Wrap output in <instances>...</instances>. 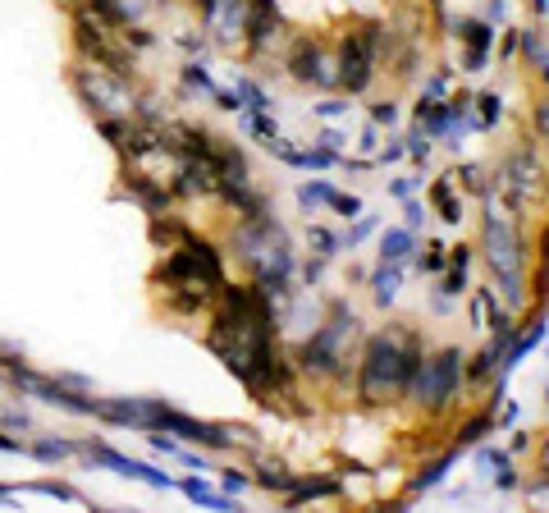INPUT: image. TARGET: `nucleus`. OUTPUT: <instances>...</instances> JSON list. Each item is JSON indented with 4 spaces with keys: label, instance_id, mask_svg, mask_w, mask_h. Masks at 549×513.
<instances>
[{
    "label": "nucleus",
    "instance_id": "1",
    "mask_svg": "<svg viewBox=\"0 0 549 513\" xmlns=\"http://www.w3.org/2000/svg\"><path fill=\"white\" fill-rule=\"evenodd\" d=\"M417 358H421L417 344H412V335H403V330L371 339L366 362H362V399L366 404H394V399L408 390Z\"/></svg>",
    "mask_w": 549,
    "mask_h": 513
},
{
    "label": "nucleus",
    "instance_id": "10",
    "mask_svg": "<svg viewBox=\"0 0 549 513\" xmlns=\"http://www.w3.org/2000/svg\"><path fill=\"white\" fill-rule=\"evenodd\" d=\"M431 197H435V207L444 211V220H458V216H463V207H458V202H453V188L444 184V179H440V184L431 188Z\"/></svg>",
    "mask_w": 549,
    "mask_h": 513
},
{
    "label": "nucleus",
    "instance_id": "5",
    "mask_svg": "<svg viewBox=\"0 0 549 513\" xmlns=\"http://www.w3.org/2000/svg\"><path fill=\"white\" fill-rule=\"evenodd\" d=\"M357 335V321L348 317V312H334V321L321 330V335L307 344V353H302V362H307V372H339V362H344V344Z\"/></svg>",
    "mask_w": 549,
    "mask_h": 513
},
{
    "label": "nucleus",
    "instance_id": "6",
    "mask_svg": "<svg viewBox=\"0 0 549 513\" xmlns=\"http://www.w3.org/2000/svg\"><path fill=\"white\" fill-rule=\"evenodd\" d=\"M371 69H376V28H357L344 42V60H339V83L348 92H362L371 83Z\"/></svg>",
    "mask_w": 549,
    "mask_h": 513
},
{
    "label": "nucleus",
    "instance_id": "12",
    "mask_svg": "<svg viewBox=\"0 0 549 513\" xmlns=\"http://www.w3.org/2000/svg\"><path fill=\"white\" fill-rule=\"evenodd\" d=\"M376 298H380V303H389V298H394V271H380V280H376Z\"/></svg>",
    "mask_w": 549,
    "mask_h": 513
},
{
    "label": "nucleus",
    "instance_id": "13",
    "mask_svg": "<svg viewBox=\"0 0 549 513\" xmlns=\"http://www.w3.org/2000/svg\"><path fill=\"white\" fill-rule=\"evenodd\" d=\"M540 472L549 477V440H545V449H540Z\"/></svg>",
    "mask_w": 549,
    "mask_h": 513
},
{
    "label": "nucleus",
    "instance_id": "8",
    "mask_svg": "<svg viewBox=\"0 0 549 513\" xmlns=\"http://www.w3.org/2000/svg\"><path fill=\"white\" fill-rule=\"evenodd\" d=\"M293 78H302V83H321V88L339 83V74H330V65H325V55L316 51V46H302V51L293 55Z\"/></svg>",
    "mask_w": 549,
    "mask_h": 513
},
{
    "label": "nucleus",
    "instance_id": "7",
    "mask_svg": "<svg viewBox=\"0 0 549 513\" xmlns=\"http://www.w3.org/2000/svg\"><path fill=\"white\" fill-rule=\"evenodd\" d=\"M499 188H504L513 202H527V197L540 188V161H531L527 152H517L513 161L504 165V184H499Z\"/></svg>",
    "mask_w": 549,
    "mask_h": 513
},
{
    "label": "nucleus",
    "instance_id": "11",
    "mask_svg": "<svg viewBox=\"0 0 549 513\" xmlns=\"http://www.w3.org/2000/svg\"><path fill=\"white\" fill-rule=\"evenodd\" d=\"M385 262L389 266H394V262H399V257H403V248H408V234H389V243H385Z\"/></svg>",
    "mask_w": 549,
    "mask_h": 513
},
{
    "label": "nucleus",
    "instance_id": "9",
    "mask_svg": "<svg viewBox=\"0 0 549 513\" xmlns=\"http://www.w3.org/2000/svg\"><path fill=\"white\" fill-rule=\"evenodd\" d=\"M463 37H467V46H472V55H467V65H481V51H485V42H490V33H485L481 23H467L463 28Z\"/></svg>",
    "mask_w": 549,
    "mask_h": 513
},
{
    "label": "nucleus",
    "instance_id": "2",
    "mask_svg": "<svg viewBox=\"0 0 549 513\" xmlns=\"http://www.w3.org/2000/svg\"><path fill=\"white\" fill-rule=\"evenodd\" d=\"M458 381H463V353H435V358H417V367H412V399L426 408H444L458 394Z\"/></svg>",
    "mask_w": 549,
    "mask_h": 513
},
{
    "label": "nucleus",
    "instance_id": "4",
    "mask_svg": "<svg viewBox=\"0 0 549 513\" xmlns=\"http://www.w3.org/2000/svg\"><path fill=\"white\" fill-rule=\"evenodd\" d=\"M78 92L87 97V106L97 115H133L138 110V97L115 69L106 65H92V69H78Z\"/></svg>",
    "mask_w": 549,
    "mask_h": 513
},
{
    "label": "nucleus",
    "instance_id": "3",
    "mask_svg": "<svg viewBox=\"0 0 549 513\" xmlns=\"http://www.w3.org/2000/svg\"><path fill=\"white\" fill-rule=\"evenodd\" d=\"M485 257H490V266H495L499 280H504L508 303H522V243H517L513 220L495 216V211L485 220Z\"/></svg>",
    "mask_w": 549,
    "mask_h": 513
}]
</instances>
